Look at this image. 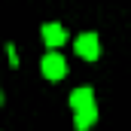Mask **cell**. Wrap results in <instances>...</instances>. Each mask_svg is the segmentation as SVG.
<instances>
[{
  "label": "cell",
  "mask_w": 131,
  "mask_h": 131,
  "mask_svg": "<svg viewBox=\"0 0 131 131\" xmlns=\"http://www.w3.org/2000/svg\"><path fill=\"white\" fill-rule=\"evenodd\" d=\"M73 49H76L79 58H85V61H98V58H101V40H98V34H92V31L79 34V37L73 40Z\"/></svg>",
  "instance_id": "6da1fadb"
},
{
  "label": "cell",
  "mask_w": 131,
  "mask_h": 131,
  "mask_svg": "<svg viewBox=\"0 0 131 131\" xmlns=\"http://www.w3.org/2000/svg\"><path fill=\"white\" fill-rule=\"evenodd\" d=\"M40 70H43L46 79H61V76L67 73V61L58 55V52H46L43 61H40Z\"/></svg>",
  "instance_id": "7a4b0ae2"
},
{
  "label": "cell",
  "mask_w": 131,
  "mask_h": 131,
  "mask_svg": "<svg viewBox=\"0 0 131 131\" xmlns=\"http://www.w3.org/2000/svg\"><path fill=\"white\" fill-rule=\"evenodd\" d=\"M43 40H46L49 49H58V46L67 40V31L58 25V21H46V25H43Z\"/></svg>",
  "instance_id": "3957f363"
},
{
  "label": "cell",
  "mask_w": 131,
  "mask_h": 131,
  "mask_svg": "<svg viewBox=\"0 0 131 131\" xmlns=\"http://www.w3.org/2000/svg\"><path fill=\"white\" fill-rule=\"evenodd\" d=\"M70 107H73V113H76V110H85V107H95V92H92L89 85L73 89V92H70Z\"/></svg>",
  "instance_id": "277c9868"
},
{
  "label": "cell",
  "mask_w": 131,
  "mask_h": 131,
  "mask_svg": "<svg viewBox=\"0 0 131 131\" xmlns=\"http://www.w3.org/2000/svg\"><path fill=\"white\" fill-rule=\"evenodd\" d=\"M98 122V107H85V110H76V128L89 131L92 125Z\"/></svg>",
  "instance_id": "5b68a950"
},
{
  "label": "cell",
  "mask_w": 131,
  "mask_h": 131,
  "mask_svg": "<svg viewBox=\"0 0 131 131\" xmlns=\"http://www.w3.org/2000/svg\"><path fill=\"white\" fill-rule=\"evenodd\" d=\"M6 55H9V64H18V55H15V46H6Z\"/></svg>",
  "instance_id": "8992f818"
},
{
  "label": "cell",
  "mask_w": 131,
  "mask_h": 131,
  "mask_svg": "<svg viewBox=\"0 0 131 131\" xmlns=\"http://www.w3.org/2000/svg\"><path fill=\"white\" fill-rule=\"evenodd\" d=\"M0 104H3V92H0Z\"/></svg>",
  "instance_id": "52a82bcc"
}]
</instances>
